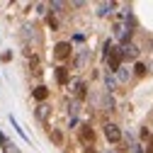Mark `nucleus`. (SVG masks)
Returning a JSON list of instances; mask_svg holds the SVG:
<instances>
[{"mask_svg": "<svg viewBox=\"0 0 153 153\" xmlns=\"http://www.w3.org/2000/svg\"><path fill=\"white\" fill-rule=\"evenodd\" d=\"M129 22H131L129 15H124L122 20L114 22V36H117L119 42H124V44H129V39H131V27H129Z\"/></svg>", "mask_w": 153, "mask_h": 153, "instance_id": "f257e3e1", "label": "nucleus"}, {"mask_svg": "<svg viewBox=\"0 0 153 153\" xmlns=\"http://www.w3.org/2000/svg\"><path fill=\"white\" fill-rule=\"evenodd\" d=\"M122 61H124L122 49H114V51L109 53V59H107V63H109V73H117V71L122 68Z\"/></svg>", "mask_w": 153, "mask_h": 153, "instance_id": "f03ea898", "label": "nucleus"}, {"mask_svg": "<svg viewBox=\"0 0 153 153\" xmlns=\"http://www.w3.org/2000/svg\"><path fill=\"white\" fill-rule=\"evenodd\" d=\"M105 136H107L109 143H117V141H122V131H119L117 124H107L105 126Z\"/></svg>", "mask_w": 153, "mask_h": 153, "instance_id": "7ed1b4c3", "label": "nucleus"}, {"mask_svg": "<svg viewBox=\"0 0 153 153\" xmlns=\"http://www.w3.org/2000/svg\"><path fill=\"white\" fill-rule=\"evenodd\" d=\"M53 56H56L59 61L68 59V56H71V44H68V42H59V44L53 46Z\"/></svg>", "mask_w": 153, "mask_h": 153, "instance_id": "20e7f679", "label": "nucleus"}, {"mask_svg": "<svg viewBox=\"0 0 153 153\" xmlns=\"http://www.w3.org/2000/svg\"><path fill=\"white\" fill-rule=\"evenodd\" d=\"M78 136H80V141H83V143H88V146H90V143L95 141V131H92L88 124H83V126H80V131H78Z\"/></svg>", "mask_w": 153, "mask_h": 153, "instance_id": "39448f33", "label": "nucleus"}, {"mask_svg": "<svg viewBox=\"0 0 153 153\" xmlns=\"http://www.w3.org/2000/svg\"><path fill=\"white\" fill-rule=\"evenodd\" d=\"M73 95H75V100H85L88 97V85L83 80H75L73 83Z\"/></svg>", "mask_w": 153, "mask_h": 153, "instance_id": "423d86ee", "label": "nucleus"}, {"mask_svg": "<svg viewBox=\"0 0 153 153\" xmlns=\"http://www.w3.org/2000/svg\"><path fill=\"white\" fill-rule=\"evenodd\" d=\"M122 56H124L126 61H134V59H136V56H139V49L134 46L131 42H129V44H122Z\"/></svg>", "mask_w": 153, "mask_h": 153, "instance_id": "0eeeda50", "label": "nucleus"}, {"mask_svg": "<svg viewBox=\"0 0 153 153\" xmlns=\"http://www.w3.org/2000/svg\"><path fill=\"white\" fill-rule=\"evenodd\" d=\"M32 95H34V100H39V102L44 105V100L49 97V88H44V85H36V88L32 90Z\"/></svg>", "mask_w": 153, "mask_h": 153, "instance_id": "6e6552de", "label": "nucleus"}, {"mask_svg": "<svg viewBox=\"0 0 153 153\" xmlns=\"http://www.w3.org/2000/svg\"><path fill=\"white\" fill-rule=\"evenodd\" d=\"M114 7H117L114 3H100V5H97V15H100V17H107V15H112Z\"/></svg>", "mask_w": 153, "mask_h": 153, "instance_id": "1a4fd4ad", "label": "nucleus"}, {"mask_svg": "<svg viewBox=\"0 0 153 153\" xmlns=\"http://www.w3.org/2000/svg\"><path fill=\"white\" fill-rule=\"evenodd\" d=\"M56 80H59L61 85H66V83H68V68H63V66L56 68Z\"/></svg>", "mask_w": 153, "mask_h": 153, "instance_id": "9d476101", "label": "nucleus"}, {"mask_svg": "<svg viewBox=\"0 0 153 153\" xmlns=\"http://www.w3.org/2000/svg\"><path fill=\"white\" fill-rule=\"evenodd\" d=\"M49 112H51V109H49L46 105H39V107H36V112H34V114H36V119H39V122H46Z\"/></svg>", "mask_w": 153, "mask_h": 153, "instance_id": "9b49d317", "label": "nucleus"}, {"mask_svg": "<svg viewBox=\"0 0 153 153\" xmlns=\"http://www.w3.org/2000/svg\"><path fill=\"white\" fill-rule=\"evenodd\" d=\"M85 61H88V51H83L78 59H75V66H78V68H83V66H85Z\"/></svg>", "mask_w": 153, "mask_h": 153, "instance_id": "f8f14e48", "label": "nucleus"}, {"mask_svg": "<svg viewBox=\"0 0 153 153\" xmlns=\"http://www.w3.org/2000/svg\"><path fill=\"white\" fill-rule=\"evenodd\" d=\"M105 83H107V90H114V85H117V80H114V78H112L109 73L105 75Z\"/></svg>", "mask_w": 153, "mask_h": 153, "instance_id": "ddd939ff", "label": "nucleus"}, {"mask_svg": "<svg viewBox=\"0 0 153 153\" xmlns=\"http://www.w3.org/2000/svg\"><path fill=\"white\" fill-rule=\"evenodd\" d=\"M134 73H136V75H146V66L143 63H136V66H134Z\"/></svg>", "mask_w": 153, "mask_h": 153, "instance_id": "4468645a", "label": "nucleus"}, {"mask_svg": "<svg viewBox=\"0 0 153 153\" xmlns=\"http://www.w3.org/2000/svg\"><path fill=\"white\" fill-rule=\"evenodd\" d=\"M51 139H53V143H61V141H63V136H61V131H56V129L51 131Z\"/></svg>", "mask_w": 153, "mask_h": 153, "instance_id": "2eb2a0df", "label": "nucleus"}, {"mask_svg": "<svg viewBox=\"0 0 153 153\" xmlns=\"http://www.w3.org/2000/svg\"><path fill=\"white\" fill-rule=\"evenodd\" d=\"M117 78H119L122 83H124V80L129 78V73H126V68H119V71H117Z\"/></svg>", "mask_w": 153, "mask_h": 153, "instance_id": "dca6fc26", "label": "nucleus"}, {"mask_svg": "<svg viewBox=\"0 0 153 153\" xmlns=\"http://www.w3.org/2000/svg\"><path fill=\"white\" fill-rule=\"evenodd\" d=\"M51 7H53V10H63V3H59V0H53V3H51Z\"/></svg>", "mask_w": 153, "mask_h": 153, "instance_id": "f3484780", "label": "nucleus"}, {"mask_svg": "<svg viewBox=\"0 0 153 153\" xmlns=\"http://www.w3.org/2000/svg\"><path fill=\"white\" fill-rule=\"evenodd\" d=\"M5 143V136H3V134H0V146H3Z\"/></svg>", "mask_w": 153, "mask_h": 153, "instance_id": "a211bd4d", "label": "nucleus"}]
</instances>
